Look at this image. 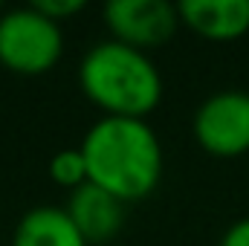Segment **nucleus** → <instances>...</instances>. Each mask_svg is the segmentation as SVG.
Listing matches in <instances>:
<instances>
[{"mask_svg":"<svg viewBox=\"0 0 249 246\" xmlns=\"http://www.w3.org/2000/svg\"><path fill=\"white\" fill-rule=\"evenodd\" d=\"M38 12H44L50 20H55V23H64V20H70L72 15H78V12H84V0H35L32 3Z\"/></svg>","mask_w":249,"mask_h":246,"instance_id":"nucleus-10","label":"nucleus"},{"mask_svg":"<svg viewBox=\"0 0 249 246\" xmlns=\"http://www.w3.org/2000/svg\"><path fill=\"white\" fill-rule=\"evenodd\" d=\"M197 145L212 157H241L249 151V93L220 90L200 102L191 119Z\"/></svg>","mask_w":249,"mask_h":246,"instance_id":"nucleus-4","label":"nucleus"},{"mask_svg":"<svg viewBox=\"0 0 249 246\" xmlns=\"http://www.w3.org/2000/svg\"><path fill=\"white\" fill-rule=\"evenodd\" d=\"M217 246H249V217L235 220V223L223 232V238H220Z\"/></svg>","mask_w":249,"mask_h":246,"instance_id":"nucleus-11","label":"nucleus"},{"mask_svg":"<svg viewBox=\"0 0 249 246\" xmlns=\"http://www.w3.org/2000/svg\"><path fill=\"white\" fill-rule=\"evenodd\" d=\"M87 180L122 203L145 200L157 191L165 168V154L148 119L102 116L81 136Z\"/></svg>","mask_w":249,"mask_h":246,"instance_id":"nucleus-1","label":"nucleus"},{"mask_svg":"<svg viewBox=\"0 0 249 246\" xmlns=\"http://www.w3.org/2000/svg\"><path fill=\"white\" fill-rule=\"evenodd\" d=\"M12 246H90L64 206H32L12 232Z\"/></svg>","mask_w":249,"mask_h":246,"instance_id":"nucleus-8","label":"nucleus"},{"mask_svg":"<svg viewBox=\"0 0 249 246\" xmlns=\"http://www.w3.org/2000/svg\"><path fill=\"white\" fill-rule=\"evenodd\" d=\"M50 180L55 185H61V188H67V191H75L84 183H90L81 148H64L50 159Z\"/></svg>","mask_w":249,"mask_h":246,"instance_id":"nucleus-9","label":"nucleus"},{"mask_svg":"<svg viewBox=\"0 0 249 246\" xmlns=\"http://www.w3.org/2000/svg\"><path fill=\"white\" fill-rule=\"evenodd\" d=\"M78 87L105 116L145 119L162 102V72L154 58L113 38L96 41L81 55Z\"/></svg>","mask_w":249,"mask_h":246,"instance_id":"nucleus-2","label":"nucleus"},{"mask_svg":"<svg viewBox=\"0 0 249 246\" xmlns=\"http://www.w3.org/2000/svg\"><path fill=\"white\" fill-rule=\"evenodd\" d=\"M0 12H3V6H0Z\"/></svg>","mask_w":249,"mask_h":246,"instance_id":"nucleus-12","label":"nucleus"},{"mask_svg":"<svg viewBox=\"0 0 249 246\" xmlns=\"http://www.w3.org/2000/svg\"><path fill=\"white\" fill-rule=\"evenodd\" d=\"M64 55V26L44 12L15 6L0 12V64L15 75H44Z\"/></svg>","mask_w":249,"mask_h":246,"instance_id":"nucleus-3","label":"nucleus"},{"mask_svg":"<svg viewBox=\"0 0 249 246\" xmlns=\"http://www.w3.org/2000/svg\"><path fill=\"white\" fill-rule=\"evenodd\" d=\"M180 23L209 41H235L249 32V0H183Z\"/></svg>","mask_w":249,"mask_h":246,"instance_id":"nucleus-7","label":"nucleus"},{"mask_svg":"<svg viewBox=\"0 0 249 246\" xmlns=\"http://www.w3.org/2000/svg\"><path fill=\"white\" fill-rule=\"evenodd\" d=\"M64 211L70 214V220L75 223V229L87 244L113 241L124 223V203L93 183H84L81 188L70 191Z\"/></svg>","mask_w":249,"mask_h":246,"instance_id":"nucleus-6","label":"nucleus"},{"mask_svg":"<svg viewBox=\"0 0 249 246\" xmlns=\"http://www.w3.org/2000/svg\"><path fill=\"white\" fill-rule=\"evenodd\" d=\"M102 18L113 41L142 53L162 47L180 26V12L168 0H110Z\"/></svg>","mask_w":249,"mask_h":246,"instance_id":"nucleus-5","label":"nucleus"}]
</instances>
